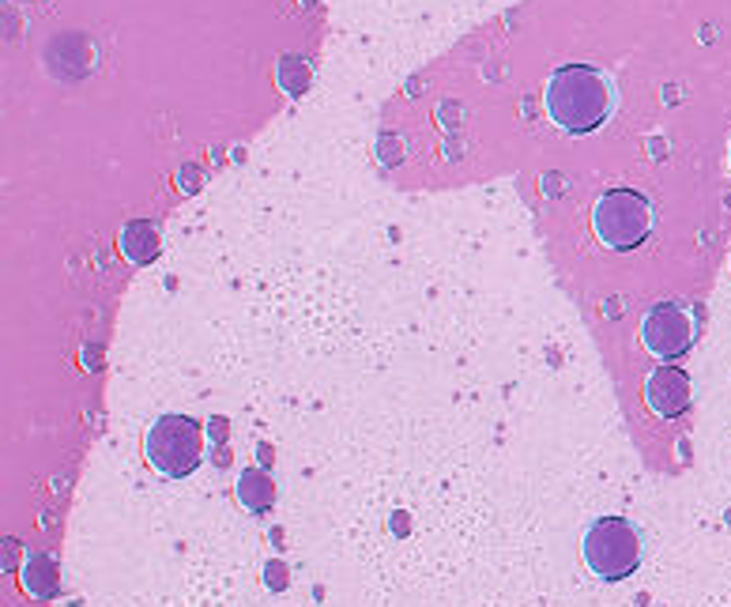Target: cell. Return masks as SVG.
<instances>
[{
  "mask_svg": "<svg viewBox=\"0 0 731 607\" xmlns=\"http://www.w3.org/2000/svg\"><path fill=\"white\" fill-rule=\"evenodd\" d=\"M645 404L660 420H679L690 408V374L679 366H656L645 377Z\"/></svg>",
  "mask_w": 731,
  "mask_h": 607,
  "instance_id": "obj_6",
  "label": "cell"
},
{
  "mask_svg": "<svg viewBox=\"0 0 731 607\" xmlns=\"http://www.w3.org/2000/svg\"><path fill=\"white\" fill-rule=\"evenodd\" d=\"M20 581H23V588H27L31 596L46 600V596L57 593V562L49 559V555H35V559H31L20 570Z\"/></svg>",
  "mask_w": 731,
  "mask_h": 607,
  "instance_id": "obj_8",
  "label": "cell"
},
{
  "mask_svg": "<svg viewBox=\"0 0 731 607\" xmlns=\"http://www.w3.org/2000/svg\"><path fill=\"white\" fill-rule=\"evenodd\" d=\"M144 457L167 479H185L204 461V430L188 415H159L144 438Z\"/></svg>",
  "mask_w": 731,
  "mask_h": 607,
  "instance_id": "obj_3",
  "label": "cell"
},
{
  "mask_svg": "<svg viewBox=\"0 0 731 607\" xmlns=\"http://www.w3.org/2000/svg\"><path fill=\"white\" fill-rule=\"evenodd\" d=\"M728 159H731V151H728Z\"/></svg>",
  "mask_w": 731,
  "mask_h": 607,
  "instance_id": "obj_10",
  "label": "cell"
},
{
  "mask_svg": "<svg viewBox=\"0 0 731 607\" xmlns=\"http://www.w3.org/2000/svg\"><path fill=\"white\" fill-rule=\"evenodd\" d=\"M121 253H125L133 265H151L159 257V231L147 219H133V223L121 231Z\"/></svg>",
  "mask_w": 731,
  "mask_h": 607,
  "instance_id": "obj_7",
  "label": "cell"
},
{
  "mask_svg": "<svg viewBox=\"0 0 731 607\" xmlns=\"http://www.w3.org/2000/svg\"><path fill=\"white\" fill-rule=\"evenodd\" d=\"M697 325L675 302H656L641 317V343L645 351H653L656 359H683L694 348Z\"/></svg>",
  "mask_w": 731,
  "mask_h": 607,
  "instance_id": "obj_5",
  "label": "cell"
},
{
  "mask_svg": "<svg viewBox=\"0 0 731 607\" xmlns=\"http://www.w3.org/2000/svg\"><path fill=\"white\" fill-rule=\"evenodd\" d=\"M237 498H242L245 506H249L253 513L268 510L276 498V487L272 479H268L265 472H257V468H249V472H242V479H237Z\"/></svg>",
  "mask_w": 731,
  "mask_h": 607,
  "instance_id": "obj_9",
  "label": "cell"
},
{
  "mask_svg": "<svg viewBox=\"0 0 731 607\" xmlns=\"http://www.w3.org/2000/svg\"><path fill=\"white\" fill-rule=\"evenodd\" d=\"M581 555L599 581H622L641 566V536L626 517H599L581 539Z\"/></svg>",
  "mask_w": 731,
  "mask_h": 607,
  "instance_id": "obj_4",
  "label": "cell"
},
{
  "mask_svg": "<svg viewBox=\"0 0 731 607\" xmlns=\"http://www.w3.org/2000/svg\"><path fill=\"white\" fill-rule=\"evenodd\" d=\"M653 227H656L653 201L634 193V189H611V193H604L593 204V234L599 238V245H607L614 253L645 245Z\"/></svg>",
  "mask_w": 731,
  "mask_h": 607,
  "instance_id": "obj_2",
  "label": "cell"
},
{
  "mask_svg": "<svg viewBox=\"0 0 731 607\" xmlns=\"http://www.w3.org/2000/svg\"><path fill=\"white\" fill-rule=\"evenodd\" d=\"M547 113L562 133L588 136L604 125L619 106V87L604 69L593 64H562L547 80Z\"/></svg>",
  "mask_w": 731,
  "mask_h": 607,
  "instance_id": "obj_1",
  "label": "cell"
}]
</instances>
